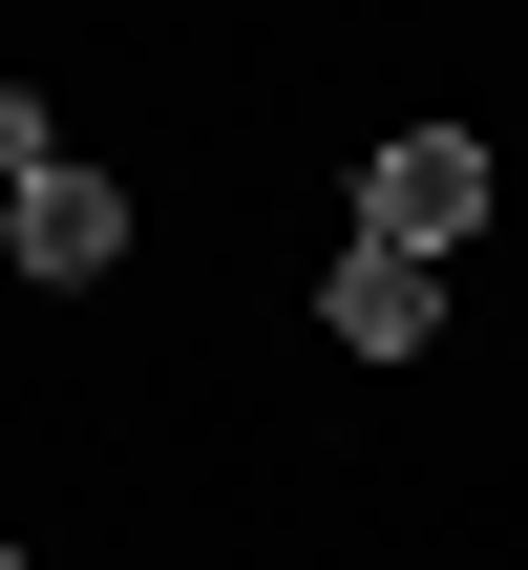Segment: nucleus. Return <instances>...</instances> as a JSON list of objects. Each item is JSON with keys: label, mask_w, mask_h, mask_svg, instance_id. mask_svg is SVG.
I'll return each mask as SVG.
<instances>
[{"label": "nucleus", "mask_w": 528, "mask_h": 570, "mask_svg": "<svg viewBox=\"0 0 528 570\" xmlns=\"http://www.w3.org/2000/svg\"><path fill=\"white\" fill-rule=\"evenodd\" d=\"M360 233H381V254H423V275H444V254H466V233H487V148H466V127H402V148H381V169H360Z\"/></svg>", "instance_id": "1"}, {"label": "nucleus", "mask_w": 528, "mask_h": 570, "mask_svg": "<svg viewBox=\"0 0 528 570\" xmlns=\"http://www.w3.org/2000/svg\"><path fill=\"white\" fill-rule=\"evenodd\" d=\"M317 317H339V360H423V338H444V275H423V254H381V233H339Z\"/></svg>", "instance_id": "2"}, {"label": "nucleus", "mask_w": 528, "mask_h": 570, "mask_svg": "<svg viewBox=\"0 0 528 570\" xmlns=\"http://www.w3.org/2000/svg\"><path fill=\"white\" fill-rule=\"evenodd\" d=\"M0 254H21V275H42V296H85V275H106V254H127V190H106V169H42V190H21V212H0Z\"/></svg>", "instance_id": "3"}, {"label": "nucleus", "mask_w": 528, "mask_h": 570, "mask_svg": "<svg viewBox=\"0 0 528 570\" xmlns=\"http://www.w3.org/2000/svg\"><path fill=\"white\" fill-rule=\"evenodd\" d=\"M42 169H63V127H42V85H0V212H21Z\"/></svg>", "instance_id": "4"}, {"label": "nucleus", "mask_w": 528, "mask_h": 570, "mask_svg": "<svg viewBox=\"0 0 528 570\" xmlns=\"http://www.w3.org/2000/svg\"><path fill=\"white\" fill-rule=\"evenodd\" d=\"M0 570H21V550H0Z\"/></svg>", "instance_id": "5"}]
</instances>
